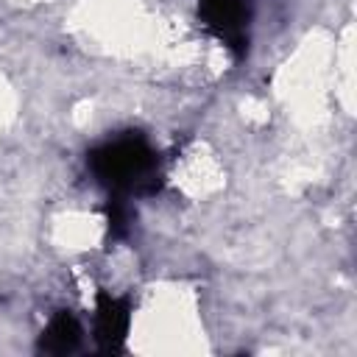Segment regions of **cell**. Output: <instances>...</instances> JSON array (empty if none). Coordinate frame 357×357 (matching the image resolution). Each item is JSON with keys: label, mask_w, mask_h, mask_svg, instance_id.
I'll use <instances>...</instances> for the list:
<instances>
[{"label": "cell", "mask_w": 357, "mask_h": 357, "mask_svg": "<svg viewBox=\"0 0 357 357\" xmlns=\"http://www.w3.org/2000/svg\"><path fill=\"white\" fill-rule=\"evenodd\" d=\"M86 167L109 195L131 198L159 190V153L142 134H120L95 145Z\"/></svg>", "instance_id": "6da1fadb"}, {"label": "cell", "mask_w": 357, "mask_h": 357, "mask_svg": "<svg viewBox=\"0 0 357 357\" xmlns=\"http://www.w3.org/2000/svg\"><path fill=\"white\" fill-rule=\"evenodd\" d=\"M198 20L234 56H245L248 28H251V0H198Z\"/></svg>", "instance_id": "7a4b0ae2"}, {"label": "cell", "mask_w": 357, "mask_h": 357, "mask_svg": "<svg viewBox=\"0 0 357 357\" xmlns=\"http://www.w3.org/2000/svg\"><path fill=\"white\" fill-rule=\"evenodd\" d=\"M131 329V301L123 296L100 293L95 304V337L100 349L117 351Z\"/></svg>", "instance_id": "3957f363"}, {"label": "cell", "mask_w": 357, "mask_h": 357, "mask_svg": "<svg viewBox=\"0 0 357 357\" xmlns=\"http://www.w3.org/2000/svg\"><path fill=\"white\" fill-rule=\"evenodd\" d=\"M84 326L70 310H59L39 335V349L47 354H70L81 346Z\"/></svg>", "instance_id": "277c9868"}]
</instances>
